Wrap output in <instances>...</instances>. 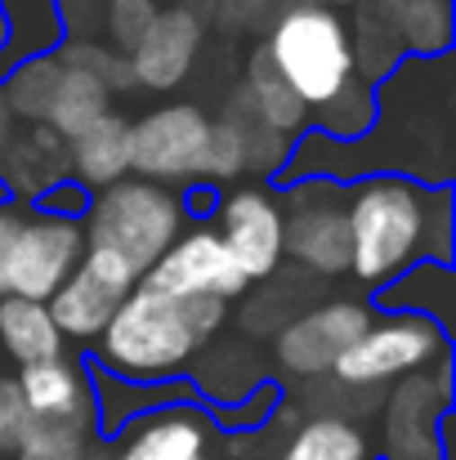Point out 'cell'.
<instances>
[{"mask_svg":"<svg viewBox=\"0 0 456 460\" xmlns=\"http://www.w3.org/2000/svg\"><path fill=\"white\" fill-rule=\"evenodd\" d=\"M349 228V273L367 287H389L416 255L434 251V264H448V188L434 197L398 174H371L344 192Z\"/></svg>","mask_w":456,"mask_h":460,"instance_id":"6da1fadb","label":"cell"},{"mask_svg":"<svg viewBox=\"0 0 456 460\" xmlns=\"http://www.w3.org/2000/svg\"><path fill=\"white\" fill-rule=\"evenodd\" d=\"M224 317V300H174L139 282L103 326L94 367L130 385H165L215 340Z\"/></svg>","mask_w":456,"mask_h":460,"instance_id":"7a4b0ae2","label":"cell"},{"mask_svg":"<svg viewBox=\"0 0 456 460\" xmlns=\"http://www.w3.org/2000/svg\"><path fill=\"white\" fill-rule=\"evenodd\" d=\"M179 197L183 192L161 188V183H144L135 174H126L121 183H112L103 192H94L90 210L81 219L85 251H103V255L121 260L135 278H144L174 246V237L188 224Z\"/></svg>","mask_w":456,"mask_h":460,"instance_id":"3957f363","label":"cell"},{"mask_svg":"<svg viewBox=\"0 0 456 460\" xmlns=\"http://www.w3.org/2000/svg\"><path fill=\"white\" fill-rule=\"evenodd\" d=\"M273 63V72L287 81V90L304 108L331 103L353 76V31L340 18V9L326 4H300L269 22V36L260 45Z\"/></svg>","mask_w":456,"mask_h":460,"instance_id":"277c9868","label":"cell"},{"mask_svg":"<svg viewBox=\"0 0 456 460\" xmlns=\"http://www.w3.org/2000/svg\"><path fill=\"white\" fill-rule=\"evenodd\" d=\"M430 362H448V331H439L434 317L421 313H394L371 322L331 367V376L349 389L385 385L425 371Z\"/></svg>","mask_w":456,"mask_h":460,"instance_id":"5b68a950","label":"cell"},{"mask_svg":"<svg viewBox=\"0 0 456 460\" xmlns=\"http://www.w3.org/2000/svg\"><path fill=\"white\" fill-rule=\"evenodd\" d=\"M282 206V255H291L317 278L349 273V228L344 192L335 179H308L287 192Z\"/></svg>","mask_w":456,"mask_h":460,"instance_id":"8992f818","label":"cell"},{"mask_svg":"<svg viewBox=\"0 0 456 460\" xmlns=\"http://www.w3.org/2000/svg\"><path fill=\"white\" fill-rule=\"evenodd\" d=\"M210 117L197 103H161L130 121V174L144 183L174 188L197 179V156L206 144Z\"/></svg>","mask_w":456,"mask_h":460,"instance_id":"52a82bcc","label":"cell"},{"mask_svg":"<svg viewBox=\"0 0 456 460\" xmlns=\"http://www.w3.org/2000/svg\"><path fill=\"white\" fill-rule=\"evenodd\" d=\"M85 260V233L81 219H58V215H40L27 210L13 255H9V273H4V291L18 300H36L49 305V296L76 273V264Z\"/></svg>","mask_w":456,"mask_h":460,"instance_id":"ba28073f","label":"cell"},{"mask_svg":"<svg viewBox=\"0 0 456 460\" xmlns=\"http://www.w3.org/2000/svg\"><path fill=\"white\" fill-rule=\"evenodd\" d=\"M139 282L148 291L174 296V300H224V305L242 300L246 287H251L242 278V269L233 264L228 246L219 242V233L206 228V224L179 233L174 246L152 264Z\"/></svg>","mask_w":456,"mask_h":460,"instance_id":"9c48e42d","label":"cell"},{"mask_svg":"<svg viewBox=\"0 0 456 460\" xmlns=\"http://www.w3.org/2000/svg\"><path fill=\"white\" fill-rule=\"evenodd\" d=\"M135 287H139V278L121 260H112L103 251H85L76 273L49 296L45 308L63 340H94V335H103V326L112 322V313Z\"/></svg>","mask_w":456,"mask_h":460,"instance_id":"30bf717a","label":"cell"},{"mask_svg":"<svg viewBox=\"0 0 456 460\" xmlns=\"http://www.w3.org/2000/svg\"><path fill=\"white\" fill-rule=\"evenodd\" d=\"M215 233L246 282H264L282 264V206L269 188H233L215 201Z\"/></svg>","mask_w":456,"mask_h":460,"instance_id":"8fae6325","label":"cell"},{"mask_svg":"<svg viewBox=\"0 0 456 460\" xmlns=\"http://www.w3.org/2000/svg\"><path fill=\"white\" fill-rule=\"evenodd\" d=\"M371 326V313L367 305H353V300H331V305L304 308L300 317L282 322L278 326V362L291 371V376H326L340 353Z\"/></svg>","mask_w":456,"mask_h":460,"instance_id":"7c38bea8","label":"cell"},{"mask_svg":"<svg viewBox=\"0 0 456 460\" xmlns=\"http://www.w3.org/2000/svg\"><path fill=\"white\" fill-rule=\"evenodd\" d=\"M206 22L192 18L188 9H156L152 27L139 36V45L126 54V72L130 81H139L144 90H174L183 85V76L197 63Z\"/></svg>","mask_w":456,"mask_h":460,"instance_id":"4fadbf2b","label":"cell"},{"mask_svg":"<svg viewBox=\"0 0 456 460\" xmlns=\"http://www.w3.org/2000/svg\"><path fill=\"white\" fill-rule=\"evenodd\" d=\"M112 460H210V420L188 402L156 407L130 420Z\"/></svg>","mask_w":456,"mask_h":460,"instance_id":"5bb4252c","label":"cell"},{"mask_svg":"<svg viewBox=\"0 0 456 460\" xmlns=\"http://www.w3.org/2000/svg\"><path fill=\"white\" fill-rule=\"evenodd\" d=\"M443 411H448L443 385H430L425 376L407 380L385 416L389 460H443V420H448Z\"/></svg>","mask_w":456,"mask_h":460,"instance_id":"9a60e30c","label":"cell"},{"mask_svg":"<svg viewBox=\"0 0 456 460\" xmlns=\"http://www.w3.org/2000/svg\"><path fill=\"white\" fill-rule=\"evenodd\" d=\"M13 385H18V398H22V416L94 425V394H90V380L76 371V362L54 358V362L18 367Z\"/></svg>","mask_w":456,"mask_h":460,"instance_id":"2e32d148","label":"cell"},{"mask_svg":"<svg viewBox=\"0 0 456 460\" xmlns=\"http://www.w3.org/2000/svg\"><path fill=\"white\" fill-rule=\"evenodd\" d=\"M63 179H67V144L45 126H27L22 135H13V144L0 156V188L13 192L18 201H36Z\"/></svg>","mask_w":456,"mask_h":460,"instance_id":"e0dca14e","label":"cell"},{"mask_svg":"<svg viewBox=\"0 0 456 460\" xmlns=\"http://www.w3.org/2000/svg\"><path fill=\"white\" fill-rule=\"evenodd\" d=\"M67 170H72V183H81L90 197L121 183L130 174V121L108 112L85 135L67 139Z\"/></svg>","mask_w":456,"mask_h":460,"instance_id":"ac0fdd59","label":"cell"},{"mask_svg":"<svg viewBox=\"0 0 456 460\" xmlns=\"http://www.w3.org/2000/svg\"><path fill=\"white\" fill-rule=\"evenodd\" d=\"M4 45H0V76L27 58L58 54L63 45V9L58 0H0Z\"/></svg>","mask_w":456,"mask_h":460,"instance_id":"d6986e66","label":"cell"},{"mask_svg":"<svg viewBox=\"0 0 456 460\" xmlns=\"http://www.w3.org/2000/svg\"><path fill=\"white\" fill-rule=\"evenodd\" d=\"M233 103H237L246 117H255L264 130L282 135V139H291L296 130L308 126V108L287 90V81L273 72V63H269L264 49H255V54L246 58V81L237 85V99H233Z\"/></svg>","mask_w":456,"mask_h":460,"instance_id":"ffe728a7","label":"cell"},{"mask_svg":"<svg viewBox=\"0 0 456 460\" xmlns=\"http://www.w3.org/2000/svg\"><path fill=\"white\" fill-rule=\"evenodd\" d=\"M58 58H63V54H58ZM108 112H112V90H108L90 67H76V63L63 58V76H58V85H54V99H49L40 126L67 144V139L85 135L94 121H103Z\"/></svg>","mask_w":456,"mask_h":460,"instance_id":"44dd1931","label":"cell"},{"mask_svg":"<svg viewBox=\"0 0 456 460\" xmlns=\"http://www.w3.org/2000/svg\"><path fill=\"white\" fill-rule=\"evenodd\" d=\"M0 349L9 353V362L36 367V362L63 358V335H58V326H54L45 305L4 296L0 300Z\"/></svg>","mask_w":456,"mask_h":460,"instance_id":"7402d4cb","label":"cell"},{"mask_svg":"<svg viewBox=\"0 0 456 460\" xmlns=\"http://www.w3.org/2000/svg\"><path fill=\"white\" fill-rule=\"evenodd\" d=\"M380 18L389 22L394 40L421 58H443L452 45V9L448 0H385Z\"/></svg>","mask_w":456,"mask_h":460,"instance_id":"603a6c76","label":"cell"},{"mask_svg":"<svg viewBox=\"0 0 456 460\" xmlns=\"http://www.w3.org/2000/svg\"><path fill=\"white\" fill-rule=\"evenodd\" d=\"M63 76V58L58 54H45V58H27L18 67L4 72V85H0V99L9 108L13 121H27V126H40L45 121V108L54 99V85Z\"/></svg>","mask_w":456,"mask_h":460,"instance_id":"cb8c5ba5","label":"cell"},{"mask_svg":"<svg viewBox=\"0 0 456 460\" xmlns=\"http://www.w3.org/2000/svg\"><path fill=\"white\" fill-rule=\"evenodd\" d=\"M282 460H371L367 434L344 416H313L291 434Z\"/></svg>","mask_w":456,"mask_h":460,"instance_id":"d4e9b609","label":"cell"},{"mask_svg":"<svg viewBox=\"0 0 456 460\" xmlns=\"http://www.w3.org/2000/svg\"><path fill=\"white\" fill-rule=\"evenodd\" d=\"M94 425H67V420H36L22 416L13 429V456H36V460H85Z\"/></svg>","mask_w":456,"mask_h":460,"instance_id":"484cf974","label":"cell"},{"mask_svg":"<svg viewBox=\"0 0 456 460\" xmlns=\"http://www.w3.org/2000/svg\"><path fill=\"white\" fill-rule=\"evenodd\" d=\"M317 126H322L326 139H362L376 126V94H371V85H362L353 76L331 103L317 108Z\"/></svg>","mask_w":456,"mask_h":460,"instance_id":"4316f807","label":"cell"},{"mask_svg":"<svg viewBox=\"0 0 456 460\" xmlns=\"http://www.w3.org/2000/svg\"><path fill=\"white\" fill-rule=\"evenodd\" d=\"M246 170V148H242V135L233 121H210L206 130V144L197 156V179L206 183H228Z\"/></svg>","mask_w":456,"mask_h":460,"instance_id":"83f0119b","label":"cell"},{"mask_svg":"<svg viewBox=\"0 0 456 460\" xmlns=\"http://www.w3.org/2000/svg\"><path fill=\"white\" fill-rule=\"evenodd\" d=\"M156 18V0H108V36L117 49H135L139 36L152 27Z\"/></svg>","mask_w":456,"mask_h":460,"instance_id":"f1b7e54d","label":"cell"},{"mask_svg":"<svg viewBox=\"0 0 456 460\" xmlns=\"http://www.w3.org/2000/svg\"><path fill=\"white\" fill-rule=\"evenodd\" d=\"M36 210H40V215H58V219H85V210H90V192H85L81 183L63 179V183H54L49 192L36 197Z\"/></svg>","mask_w":456,"mask_h":460,"instance_id":"f546056e","label":"cell"},{"mask_svg":"<svg viewBox=\"0 0 456 460\" xmlns=\"http://www.w3.org/2000/svg\"><path fill=\"white\" fill-rule=\"evenodd\" d=\"M22 206L18 201H0V300L9 296L4 291V273H9V255H13V242H18V228H22Z\"/></svg>","mask_w":456,"mask_h":460,"instance_id":"4dcf8cb0","label":"cell"},{"mask_svg":"<svg viewBox=\"0 0 456 460\" xmlns=\"http://www.w3.org/2000/svg\"><path fill=\"white\" fill-rule=\"evenodd\" d=\"M22 420V398H18V385L13 376H0V447L13 443V429Z\"/></svg>","mask_w":456,"mask_h":460,"instance_id":"1f68e13d","label":"cell"},{"mask_svg":"<svg viewBox=\"0 0 456 460\" xmlns=\"http://www.w3.org/2000/svg\"><path fill=\"white\" fill-rule=\"evenodd\" d=\"M13 126H18V121L9 117V108H4V99H0V156H4V148L13 144V135H18Z\"/></svg>","mask_w":456,"mask_h":460,"instance_id":"d6a6232c","label":"cell"},{"mask_svg":"<svg viewBox=\"0 0 456 460\" xmlns=\"http://www.w3.org/2000/svg\"><path fill=\"white\" fill-rule=\"evenodd\" d=\"M179 9H188V13H192V18H201V22H206V18H210V13H215V9H219V0H183V4H179Z\"/></svg>","mask_w":456,"mask_h":460,"instance_id":"836d02e7","label":"cell"},{"mask_svg":"<svg viewBox=\"0 0 456 460\" xmlns=\"http://www.w3.org/2000/svg\"><path fill=\"white\" fill-rule=\"evenodd\" d=\"M0 45H4V22H0Z\"/></svg>","mask_w":456,"mask_h":460,"instance_id":"e575fe53","label":"cell"},{"mask_svg":"<svg viewBox=\"0 0 456 460\" xmlns=\"http://www.w3.org/2000/svg\"><path fill=\"white\" fill-rule=\"evenodd\" d=\"M13 460H36V456H13Z\"/></svg>","mask_w":456,"mask_h":460,"instance_id":"d590c367","label":"cell"},{"mask_svg":"<svg viewBox=\"0 0 456 460\" xmlns=\"http://www.w3.org/2000/svg\"><path fill=\"white\" fill-rule=\"evenodd\" d=\"M0 192H4V188H0Z\"/></svg>","mask_w":456,"mask_h":460,"instance_id":"8d00e7d4","label":"cell"}]
</instances>
